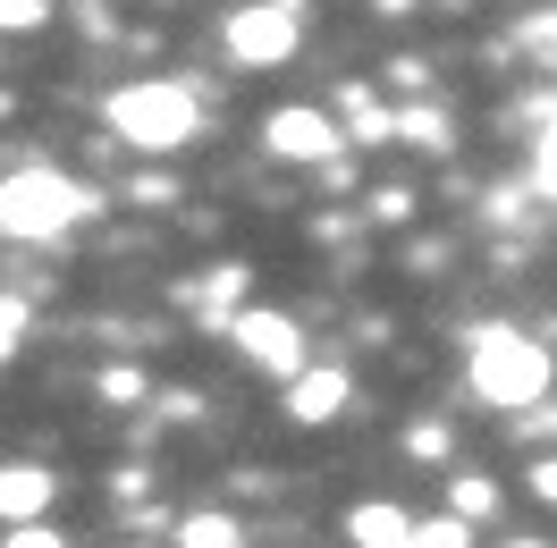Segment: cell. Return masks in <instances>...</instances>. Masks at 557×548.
I'll return each instance as SVG.
<instances>
[{
  "instance_id": "cell-1",
  "label": "cell",
  "mask_w": 557,
  "mask_h": 548,
  "mask_svg": "<svg viewBox=\"0 0 557 548\" xmlns=\"http://www.w3.org/2000/svg\"><path fill=\"white\" fill-rule=\"evenodd\" d=\"M195 85H177V76H136V85H119L110 94V136L136 144V152H177V144L195 136Z\"/></svg>"
},
{
  "instance_id": "cell-2",
  "label": "cell",
  "mask_w": 557,
  "mask_h": 548,
  "mask_svg": "<svg viewBox=\"0 0 557 548\" xmlns=\"http://www.w3.org/2000/svg\"><path fill=\"white\" fill-rule=\"evenodd\" d=\"M85 211H94V186H76V177H60V170H17V177H0V237H17V245L69 237Z\"/></svg>"
},
{
  "instance_id": "cell-3",
  "label": "cell",
  "mask_w": 557,
  "mask_h": 548,
  "mask_svg": "<svg viewBox=\"0 0 557 548\" xmlns=\"http://www.w3.org/2000/svg\"><path fill=\"white\" fill-rule=\"evenodd\" d=\"M473 397L490 406H541L549 397V346L523 329H482L473 338Z\"/></svg>"
},
{
  "instance_id": "cell-4",
  "label": "cell",
  "mask_w": 557,
  "mask_h": 548,
  "mask_svg": "<svg viewBox=\"0 0 557 548\" xmlns=\"http://www.w3.org/2000/svg\"><path fill=\"white\" fill-rule=\"evenodd\" d=\"M228 60L237 68H278V60H296V42H305V9L296 0H253V9H228Z\"/></svg>"
},
{
  "instance_id": "cell-5",
  "label": "cell",
  "mask_w": 557,
  "mask_h": 548,
  "mask_svg": "<svg viewBox=\"0 0 557 548\" xmlns=\"http://www.w3.org/2000/svg\"><path fill=\"white\" fill-rule=\"evenodd\" d=\"M237 346H245V363H262V372H278V379L305 372V329H296L287 312H237Z\"/></svg>"
},
{
  "instance_id": "cell-6",
  "label": "cell",
  "mask_w": 557,
  "mask_h": 548,
  "mask_svg": "<svg viewBox=\"0 0 557 548\" xmlns=\"http://www.w3.org/2000/svg\"><path fill=\"white\" fill-rule=\"evenodd\" d=\"M262 144H271L278 161H330L347 136H338L321 110H271V119H262Z\"/></svg>"
},
{
  "instance_id": "cell-7",
  "label": "cell",
  "mask_w": 557,
  "mask_h": 548,
  "mask_svg": "<svg viewBox=\"0 0 557 548\" xmlns=\"http://www.w3.org/2000/svg\"><path fill=\"white\" fill-rule=\"evenodd\" d=\"M347 540L355 548H414V514L388 507V498H363V507L347 514Z\"/></svg>"
},
{
  "instance_id": "cell-8",
  "label": "cell",
  "mask_w": 557,
  "mask_h": 548,
  "mask_svg": "<svg viewBox=\"0 0 557 548\" xmlns=\"http://www.w3.org/2000/svg\"><path fill=\"white\" fill-rule=\"evenodd\" d=\"M51 507V473L35 464H0V523H35Z\"/></svg>"
},
{
  "instance_id": "cell-9",
  "label": "cell",
  "mask_w": 557,
  "mask_h": 548,
  "mask_svg": "<svg viewBox=\"0 0 557 548\" xmlns=\"http://www.w3.org/2000/svg\"><path fill=\"white\" fill-rule=\"evenodd\" d=\"M338 406H347V372H296L287 379V413L296 422H330Z\"/></svg>"
},
{
  "instance_id": "cell-10",
  "label": "cell",
  "mask_w": 557,
  "mask_h": 548,
  "mask_svg": "<svg viewBox=\"0 0 557 548\" xmlns=\"http://www.w3.org/2000/svg\"><path fill=\"white\" fill-rule=\"evenodd\" d=\"M186 548H245V532L228 523V514H186V532H177Z\"/></svg>"
},
{
  "instance_id": "cell-11",
  "label": "cell",
  "mask_w": 557,
  "mask_h": 548,
  "mask_svg": "<svg viewBox=\"0 0 557 548\" xmlns=\"http://www.w3.org/2000/svg\"><path fill=\"white\" fill-rule=\"evenodd\" d=\"M388 127H397V136H414L422 152H440V144H448V119H440V110H397Z\"/></svg>"
},
{
  "instance_id": "cell-12",
  "label": "cell",
  "mask_w": 557,
  "mask_h": 548,
  "mask_svg": "<svg viewBox=\"0 0 557 548\" xmlns=\"http://www.w3.org/2000/svg\"><path fill=\"white\" fill-rule=\"evenodd\" d=\"M490 507H498V489H490L482 473H465V481H456V514H465V523H482Z\"/></svg>"
},
{
  "instance_id": "cell-13",
  "label": "cell",
  "mask_w": 557,
  "mask_h": 548,
  "mask_svg": "<svg viewBox=\"0 0 557 548\" xmlns=\"http://www.w3.org/2000/svg\"><path fill=\"white\" fill-rule=\"evenodd\" d=\"M465 514H440V523H414V548H465Z\"/></svg>"
},
{
  "instance_id": "cell-14",
  "label": "cell",
  "mask_w": 557,
  "mask_h": 548,
  "mask_svg": "<svg viewBox=\"0 0 557 548\" xmlns=\"http://www.w3.org/2000/svg\"><path fill=\"white\" fill-rule=\"evenodd\" d=\"M42 17H51V0H0V26L9 35H35Z\"/></svg>"
},
{
  "instance_id": "cell-15",
  "label": "cell",
  "mask_w": 557,
  "mask_h": 548,
  "mask_svg": "<svg viewBox=\"0 0 557 548\" xmlns=\"http://www.w3.org/2000/svg\"><path fill=\"white\" fill-rule=\"evenodd\" d=\"M532 177H541V195L557 203V119H549V136H541V152H532Z\"/></svg>"
},
{
  "instance_id": "cell-16",
  "label": "cell",
  "mask_w": 557,
  "mask_h": 548,
  "mask_svg": "<svg viewBox=\"0 0 557 548\" xmlns=\"http://www.w3.org/2000/svg\"><path fill=\"white\" fill-rule=\"evenodd\" d=\"M17 338H26V304H0V354H17Z\"/></svg>"
},
{
  "instance_id": "cell-17",
  "label": "cell",
  "mask_w": 557,
  "mask_h": 548,
  "mask_svg": "<svg viewBox=\"0 0 557 548\" xmlns=\"http://www.w3.org/2000/svg\"><path fill=\"white\" fill-rule=\"evenodd\" d=\"M0 548H60V540H51L42 523H17V532H9V540H0Z\"/></svg>"
},
{
  "instance_id": "cell-18",
  "label": "cell",
  "mask_w": 557,
  "mask_h": 548,
  "mask_svg": "<svg viewBox=\"0 0 557 548\" xmlns=\"http://www.w3.org/2000/svg\"><path fill=\"white\" fill-rule=\"evenodd\" d=\"M532 498H549V507H557V456H549V464H532Z\"/></svg>"
}]
</instances>
